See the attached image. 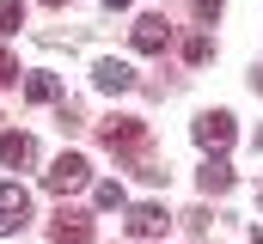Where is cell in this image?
<instances>
[{"label": "cell", "mask_w": 263, "mask_h": 244, "mask_svg": "<svg viewBox=\"0 0 263 244\" xmlns=\"http://www.w3.org/2000/svg\"><path fill=\"white\" fill-rule=\"evenodd\" d=\"M25 98H31V104H55V98H62L55 73H31V79H25Z\"/></svg>", "instance_id": "8fae6325"}, {"label": "cell", "mask_w": 263, "mask_h": 244, "mask_svg": "<svg viewBox=\"0 0 263 244\" xmlns=\"http://www.w3.org/2000/svg\"><path fill=\"white\" fill-rule=\"evenodd\" d=\"M233 134H239V128H233V116H227V110L196 116V140L208 147V153H227V147H233Z\"/></svg>", "instance_id": "277c9868"}, {"label": "cell", "mask_w": 263, "mask_h": 244, "mask_svg": "<svg viewBox=\"0 0 263 244\" xmlns=\"http://www.w3.org/2000/svg\"><path fill=\"white\" fill-rule=\"evenodd\" d=\"M196 183H202V195H227V189H233V165H227V159H208L196 171Z\"/></svg>", "instance_id": "9c48e42d"}, {"label": "cell", "mask_w": 263, "mask_h": 244, "mask_svg": "<svg viewBox=\"0 0 263 244\" xmlns=\"http://www.w3.org/2000/svg\"><path fill=\"white\" fill-rule=\"evenodd\" d=\"M184 55H190V61H196V67H202V61L214 55V49H208V37H190V43H184Z\"/></svg>", "instance_id": "9a60e30c"}, {"label": "cell", "mask_w": 263, "mask_h": 244, "mask_svg": "<svg viewBox=\"0 0 263 244\" xmlns=\"http://www.w3.org/2000/svg\"><path fill=\"white\" fill-rule=\"evenodd\" d=\"M25 220H31V189L25 183H0V238L25 232Z\"/></svg>", "instance_id": "7a4b0ae2"}, {"label": "cell", "mask_w": 263, "mask_h": 244, "mask_svg": "<svg viewBox=\"0 0 263 244\" xmlns=\"http://www.w3.org/2000/svg\"><path fill=\"white\" fill-rule=\"evenodd\" d=\"M98 140H104L110 153H129V147L147 140V122L141 116H110V122H98Z\"/></svg>", "instance_id": "3957f363"}, {"label": "cell", "mask_w": 263, "mask_h": 244, "mask_svg": "<svg viewBox=\"0 0 263 244\" xmlns=\"http://www.w3.org/2000/svg\"><path fill=\"white\" fill-rule=\"evenodd\" d=\"M49 238H55V244H92V220H86L80 208H62L55 226H49Z\"/></svg>", "instance_id": "5b68a950"}, {"label": "cell", "mask_w": 263, "mask_h": 244, "mask_svg": "<svg viewBox=\"0 0 263 244\" xmlns=\"http://www.w3.org/2000/svg\"><path fill=\"white\" fill-rule=\"evenodd\" d=\"M92 86H98V92H129V86H135V67H129V61H110V55H104L98 67H92Z\"/></svg>", "instance_id": "52a82bcc"}, {"label": "cell", "mask_w": 263, "mask_h": 244, "mask_svg": "<svg viewBox=\"0 0 263 244\" xmlns=\"http://www.w3.org/2000/svg\"><path fill=\"white\" fill-rule=\"evenodd\" d=\"M251 147H257V159H263V128H257V140H251Z\"/></svg>", "instance_id": "e0dca14e"}, {"label": "cell", "mask_w": 263, "mask_h": 244, "mask_svg": "<svg viewBox=\"0 0 263 244\" xmlns=\"http://www.w3.org/2000/svg\"><path fill=\"white\" fill-rule=\"evenodd\" d=\"M165 43H172V25H165V18H153V12L135 18V49H141V55H159Z\"/></svg>", "instance_id": "8992f818"}, {"label": "cell", "mask_w": 263, "mask_h": 244, "mask_svg": "<svg viewBox=\"0 0 263 244\" xmlns=\"http://www.w3.org/2000/svg\"><path fill=\"white\" fill-rule=\"evenodd\" d=\"M25 25V0H0V37H18Z\"/></svg>", "instance_id": "7c38bea8"}, {"label": "cell", "mask_w": 263, "mask_h": 244, "mask_svg": "<svg viewBox=\"0 0 263 244\" xmlns=\"http://www.w3.org/2000/svg\"><path fill=\"white\" fill-rule=\"evenodd\" d=\"M196 18H202V25H214V18H220V0H196Z\"/></svg>", "instance_id": "2e32d148"}, {"label": "cell", "mask_w": 263, "mask_h": 244, "mask_svg": "<svg viewBox=\"0 0 263 244\" xmlns=\"http://www.w3.org/2000/svg\"><path fill=\"white\" fill-rule=\"evenodd\" d=\"M257 201H263V195H257Z\"/></svg>", "instance_id": "ffe728a7"}, {"label": "cell", "mask_w": 263, "mask_h": 244, "mask_svg": "<svg viewBox=\"0 0 263 244\" xmlns=\"http://www.w3.org/2000/svg\"><path fill=\"white\" fill-rule=\"evenodd\" d=\"M129 232H135V238H159V232H165V208H159V201L129 208Z\"/></svg>", "instance_id": "ba28073f"}, {"label": "cell", "mask_w": 263, "mask_h": 244, "mask_svg": "<svg viewBox=\"0 0 263 244\" xmlns=\"http://www.w3.org/2000/svg\"><path fill=\"white\" fill-rule=\"evenodd\" d=\"M0 159L6 165H37V140L31 134H0Z\"/></svg>", "instance_id": "30bf717a"}, {"label": "cell", "mask_w": 263, "mask_h": 244, "mask_svg": "<svg viewBox=\"0 0 263 244\" xmlns=\"http://www.w3.org/2000/svg\"><path fill=\"white\" fill-rule=\"evenodd\" d=\"M12 79H18V61H12V49H0V92H6Z\"/></svg>", "instance_id": "5bb4252c"}, {"label": "cell", "mask_w": 263, "mask_h": 244, "mask_svg": "<svg viewBox=\"0 0 263 244\" xmlns=\"http://www.w3.org/2000/svg\"><path fill=\"white\" fill-rule=\"evenodd\" d=\"M92 201H98V208H129V189L110 177V183H98V189H92Z\"/></svg>", "instance_id": "4fadbf2b"}, {"label": "cell", "mask_w": 263, "mask_h": 244, "mask_svg": "<svg viewBox=\"0 0 263 244\" xmlns=\"http://www.w3.org/2000/svg\"><path fill=\"white\" fill-rule=\"evenodd\" d=\"M86 183H92V165H86L80 153H62V159L43 171V189H49V195H73V189H86Z\"/></svg>", "instance_id": "6da1fadb"}, {"label": "cell", "mask_w": 263, "mask_h": 244, "mask_svg": "<svg viewBox=\"0 0 263 244\" xmlns=\"http://www.w3.org/2000/svg\"><path fill=\"white\" fill-rule=\"evenodd\" d=\"M104 6H129V0H104Z\"/></svg>", "instance_id": "ac0fdd59"}, {"label": "cell", "mask_w": 263, "mask_h": 244, "mask_svg": "<svg viewBox=\"0 0 263 244\" xmlns=\"http://www.w3.org/2000/svg\"><path fill=\"white\" fill-rule=\"evenodd\" d=\"M43 6H67V0H43Z\"/></svg>", "instance_id": "d6986e66"}]
</instances>
